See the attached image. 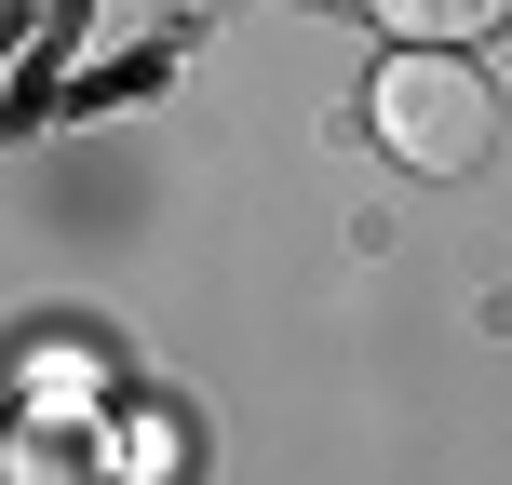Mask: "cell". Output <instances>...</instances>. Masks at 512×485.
I'll return each instance as SVG.
<instances>
[{"mask_svg":"<svg viewBox=\"0 0 512 485\" xmlns=\"http://www.w3.org/2000/svg\"><path fill=\"white\" fill-rule=\"evenodd\" d=\"M14 485H108V459H95V432L54 405V418H27V432H14Z\"/></svg>","mask_w":512,"mask_h":485,"instance_id":"2","label":"cell"},{"mask_svg":"<svg viewBox=\"0 0 512 485\" xmlns=\"http://www.w3.org/2000/svg\"><path fill=\"white\" fill-rule=\"evenodd\" d=\"M378 14H391V41H445V54H472L512 0H378Z\"/></svg>","mask_w":512,"mask_h":485,"instance_id":"3","label":"cell"},{"mask_svg":"<svg viewBox=\"0 0 512 485\" xmlns=\"http://www.w3.org/2000/svg\"><path fill=\"white\" fill-rule=\"evenodd\" d=\"M364 135H378L405 176L459 189V176L499 162V81L472 68V54H445V41H391L378 95H364Z\"/></svg>","mask_w":512,"mask_h":485,"instance_id":"1","label":"cell"},{"mask_svg":"<svg viewBox=\"0 0 512 485\" xmlns=\"http://www.w3.org/2000/svg\"><path fill=\"white\" fill-rule=\"evenodd\" d=\"M176 14H216V0H176Z\"/></svg>","mask_w":512,"mask_h":485,"instance_id":"4","label":"cell"}]
</instances>
